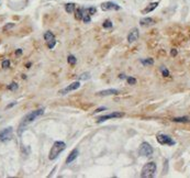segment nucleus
<instances>
[{
    "instance_id": "obj_11",
    "label": "nucleus",
    "mask_w": 190,
    "mask_h": 178,
    "mask_svg": "<svg viewBox=\"0 0 190 178\" xmlns=\"http://www.w3.org/2000/svg\"><path fill=\"white\" fill-rule=\"evenodd\" d=\"M79 87H80V84H79V81H75V83L70 84L69 86H67L66 88L64 89V90H62V94H63V95H65V94H67V92H69V91H74V90L78 89Z\"/></svg>"
},
{
    "instance_id": "obj_32",
    "label": "nucleus",
    "mask_w": 190,
    "mask_h": 178,
    "mask_svg": "<svg viewBox=\"0 0 190 178\" xmlns=\"http://www.w3.org/2000/svg\"><path fill=\"white\" fill-rule=\"evenodd\" d=\"M15 54H18V55H21V54H22V50H18L17 52H15Z\"/></svg>"
},
{
    "instance_id": "obj_3",
    "label": "nucleus",
    "mask_w": 190,
    "mask_h": 178,
    "mask_svg": "<svg viewBox=\"0 0 190 178\" xmlns=\"http://www.w3.org/2000/svg\"><path fill=\"white\" fill-rule=\"evenodd\" d=\"M156 173V164L154 162H150V163L145 164L143 168H142L141 177L143 178H151L154 177Z\"/></svg>"
},
{
    "instance_id": "obj_17",
    "label": "nucleus",
    "mask_w": 190,
    "mask_h": 178,
    "mask_svg": "<svg viewBox=\"0 0 190 178\" xmlns=\"http://www.w3.org/2000/svg\"><path fill=\"white\" fill-rule=\"evenodd\" d=\"M75 3L73 2H69V3H66L65 5V10H66V12H68V13H73V12L75 11Z\"/></svg>"
},
{
    "instance_id": "obj_8",
    "label": "nucleus",
    "mask_w": 190,
    "mask_h": 178,
    "mask_svg": "<svg viewBox=\"0 0 190 178\" xmlns=\"http://www.w3.org/2000/svg\"><path fill=\"white\" fill-rule=\"evenodd\" d=\"M123 113L122 112H113V113H110V115H101L97 119V122L98 123H101V122H104V121L109 120V119H114V118H122L123 117Z\"/></svg>"
},
{
    "instance_id": "obj_9",
    "label": "nucleus",
    "mask_w": 190,
    "mask_h": 178,
    "mask_svg": "<svg viewBox=\"0 0 190 178\" xmlns=\"http://www.w3.org/2000/svg\"><path fill=\"white\" fill-rule=\"evenodd\" d=\"M101 9L103 11H110V10H120L121 7L115 2H112V1H107V2H103L101 5Z\"/></svg>"
},
{
    "instance_id": "obj_25",
    "label": "nucleus",
    "mask_w": 190,
    "mask_h": 178,
    "mask_svg": "<svg viewBox=\"0 0 190 178\" xmlns=\"http://www.w3.org/2000/svg\"><path fill=\"white\" fill-rule=\"evenodd\" d=\"M18 88V84L17 83H11L10 85L8 86V89L9 90H15V89Z\"/></svg>"
},
{
    "instance_id": "obj_27",
    "label": "nucleus",
    "mask_w": 190,
    "mask_h": 178,
    "mask_svg": "<svg viewBox=\"0 0 190 178\" xmlns=\"http://www.w3.org/2000/svg\"><path fill=\"white\" fill-rule=\"evenodd\" d=\"M13 26H15V23H8V24H6V26H3V31H7V30L11 29Z\"/></svg>"
},
{
    "instance_id": "obj_14",
    "label": "nucleus",
    "mask_w": 190,
    "mask_h": 178,
    "mask_svg": "<svg viewBox=\"0 0 190 178\" xmlns=\"http://www.w3.org/2000/svg\"><path fill=\"white\" fill-rule=\"evenodd\" d=\"M157 6H158V2H152V3H150V5H148V6H147L142 12H143L144 15H146V13H148V12H152L153 10H155V9L157 8Z\"/></svg>"
},
{
    "instance_id": "obj_26",
    "label": "nucleus",
    "mask_w": 190,
    "mask_h": 178,
    "mask_svg": "<svg viewBox=\"0 0 190 178\" xmlns=\"http://www.w3.org/2000/svg\"><path fill=\"white\" fill-rule=\"evenodd\" d=\"M10 66V60H5L2 62V68H8Z\"/></svg>"
},
{
    "instance_id": "obj_7",
    "label": "nucleus",
    "mask_w": 190,
    "mask_h": 178,
    "mask_svg": "<svg viewBox=\"0 0 190 178\" xmlns=\"http://www.w3.org/2000/svg\"><path fill=\"white\" fill-rule=\"evenodd\" d=\"M44 40L46 41V44H47V47L49 49L52 50L53 47L55 46V44H56V41H55V36L54 34H53L52 32H45L44 33Z\"/></svg>"
},
{
    "instance_id": "obj_24",
    "label": "nucleus",
    "mask_w": 190,
    "mask_h": 178,
    "mask_svg": "<svg viewBox=\"0 0 190 178\" xmlns=\"http://www.w3.org/2000/svg\"><path fill=\"white\" fill-rule=\"evenodd\" d=\"M87 11H88V13H89L90 15H95L96 11H97V9L95 8V7H90V8H87Z\"/></svg>"
},
{
    "instance_id": "obj_4",
    "label": "nucleus",
    "mask_w": 190,
    "mask_h": 178,
    "mask_svg": "<svg viewBox=\"0 0 190 178\" xmlns=\"http://www.w3.org/2000/svg\"><path fill=\"white\" fill-rule=\"evenodd\" d=\"M153 152H154V149H153L152 145H151L150 143H147V142H143V143L141 144V146H140V149H138L140 155L145 156V157L152 156Z\"/></svg>"
},
{
    "instance_id": "obj_22",
    "label": "nucleus",
    "mask_w": 190,
    "mask_h": 178,
    "mask_svg": "<svg viewBox=\"0 0 190 178\" xmlns=\"http://www.w3.org/2000/svg\"><path fill=\"white\" fill-rule=\"evenodd\" d=\"M112 22H111V21L110 20H106L103 22V28L104 29H110V28H112Z\"/></svg>"
},
{
    "instance_id": "obj_18",
    "label": "nucleus",
    "mask_w": 190,
    "mask_h": 178,
    "mask_svg": "<svg viewBox=\"0 0 190 178\" xmlns=\"http://www.w3.org/2000/svg\"><path fill=\"white\" fill-rule=\"evenodd\" d=\"M174 122H180V123H186V122H189V118L188 117H182V118H174Z\"/></svg>"
},
{
    "instance_id": "obj_1",
    "label": "nucleus",
    "mask_w": 190,
    "mask_h": 178,
    "mask_svg": "<svg viewBox=\"0 0 190 178\" xmlns=\"http://www.w3.org/2000/svg\"><path fill=\"white\" fill-rule=\"evenodd\" d=\"M44 113V109L43 108H41V109H38V110H34V111H31L30 113H28V115L23 118V120L21 121L20 123V126H19V132H22V130L24 126H26L28 124H30L31 122H33V121L35 120L36 118H39V117H41V115Z\"/></svg>"
},
{
    "instance_id": "obj_5",
    "label": "nucleus",
    "mask_w": 190,
    "mask_h": 178,
    "mask_svg": "<svg viewBox=\"0 0 190 178\" xmlns=\"http://www.w3.org/2000/svg\"><path fill=\"white\" fill-rule=\"evenodd\" d=\"M156 139H157V142L159 144H161V145H170V146L175 145V141H174L173 139L170 138L169 135L164 134V133H158Z\"/></svg>"
},
{
    "instance_id": "obj_30",
    "label": "nucleus",
    "mask_w": 190,
    "mask_h": 178,
    "mask_svg": "<svg viewBox=\"0 0 190 178\" xmlns=\"http://www.w3.org/2000/svg\"><path fill=\"white\" fill-rule=\"evenodd\" d=\"M170 54H171V56H176V55H177V50H171V53H170Z\"/></svg>"
},
{
    "instance_id": "obj_20",
    "label": "nucleus",
    "mask_w": 190,
    "mask_h": 178,
    "mask_svg": "<svg viewBox=\"0 0 190 178\" xmlns=\"http://www.w3.org/2000/svg\"><path fill=\"white\" fill-rule=\"evenodd\" d=\"M141 63L146 66V65H153L154 60H153V58H146V60H141Z\"/></svg>"
},
{
    "instance_id": "obj_16",
    "label": "nucleus",
    "mask_w": 190,
    "mask_h": 178,
    "mask_svg": "<svg viewBox=\"0 0 190 178\" xmlns=\"http://www.w3.org/2000/svg\"><path fill=\"white\" fill-rule=\"evenodd\" d=\"M75 17L77 20H83V17H84V8H78L75 10Z\"/></svg>"
},
{
    "instance_id": "obj_13",
    "label": "nucleus",
    "mask_w": 190,
    "mask_h": 178,
    "mask_svg": "<svg viewBox=\"0 0 190 178\" xmlns=\"http://www.w3.org/2000/svg\"><path fill=\"white\" fill-rule=\"evenodd\" d=\"M78 154H79V152H78V149H73L72 151V153L69 154V156L67 157V159H66V164H70V163H73V162L75 161L76 158L78 157Z\"/></svg>"
},
{
    "instance_id": "obj_23",
    "label": "nucleus",
    "mask_w": 190,
    "mask_h": 178,
    "mask_svg": "<svg viewBox=\"0 0 190 178\" xmlns=\"http://www.w3.org/2000/svg\"><path fill=\"white\" fill-rule=\"evenodd\" d=\"M127 81L130 85H135L136 84V79L134 77H127Z\"/></svg>"
},
{
    "instance_id": "obj_28",
    "label": "nucleus",
    "mask_w": 190,
    "mask_h": 178,
    "mask_svg": "<svg viewBox=\"0 0 190 178\" xmlns=\"http://www.w3.org/2000/svg\"><path fill=\"white\" fill-rule=\"evenodd\" d=\"M79 79H88V78H90V76H89V74L88 73H85V74H83V75H80L79 76Z\"/></svg>"
},
{
    "instance_id": "obj_21",
    "label": "nucleus",
    "mask_w": 190,
    "mask_h": 178,
    "mask_svg": "<svg viewBox=\"0 0 190 178\" xmlns=\"http://www.w3.org/2000/svg\"><path fill=\"white\" fill-rule=\"evenodd\" d=\"M161 74H163V76H164V77H169V76H170L169 70H168L167 68H165L164 66L161 67Z\"/></svg>"
},
{
    "instance_id": "obj_6",
    "label": "nucleus",
    "mask_w": 190,
    "mask_h": 178,
    "mask_svg": "<svg viewBox=\"0 0 190 178\" xmlns=\"http://www.w3.org/2000/svg\"><path fill=\"white\" fill-rule=\"evenodd\" d=\"M12 135H13V129H12L11 126L1 130L0 131V142L10 141L12 139Z\"/></svg>"
},
{
    "instance_id": "obj_19",
    "label": "nucleus",
    "mask_w": 190,
    "mask_h": 178,
    "mask_svg": "<svg viewBox=\"0 0 190 178\" xmlns=\"http://www.w3.org/2000/svg\"><path fill=\"white\" fill-rule=\"evenodd\" d=\"M67 60H68V63L70 65H75L76 62H77V58L74 56V55H68V57H67Z\"/></svg>"
},
{
    "instance_id": "obj_12",
    "label": "nucleus",
    "mask_w": 190,
    "mask_h": 178,
    "mask_svg": "<svg viewBox=\"0 0 190 178\" xmlns=\"http://www.w3.org/2000/svg\"><path fill=\"white\" fill-rule=\"evenodd\" d=\"M119 90L114 88H110V89H106V90H101V91L97 92L98 96H111V95H118Z\"/></svg>"
},
{
    "instance_id": "obj_15",
    "label": "nucleus",
    "mask_w": 190,
    "mask_h": 178,
    "mask_svg": "<svg viewBox=\"0 0 190 178\" xmlns=\"http://www.w3.org/2000/svg\"><path fill=\"white\" fill-rule=\"evenodd\" d=\"M140 23H141V26H153V24L155 23V21L153 20L152 18H144V19H142V20L140 21Z\"/></svg>"
},
{
    "instance_id": "obj_33",
    "label": "nucleus",
    "mask_w": 190,
    "mask_h": 178,
    "mask_svg": "<svg viewBox=\"0 0 190 178\" xmlns=\"http://www.w3.org/2000/svg\"><path fill=\"white\" fill-rule=\"evenodd\" d=\"M15 104H17V102H12V104H9V106L7 107V108H11V107H13Z\"/></svg>"
},
{
    "instance_id": "obj_2",
    "label": "nucleus",
    "mask_w": 190,
    "mask_h": 178,
    "mask_svg": "<svg viewBox=\"0 0 190 178\" xmlns=\"http://www.w3.org/2000/svg\"><path fill=\"white\" fill-rule=\"evenodd\" d=\"M65 149H66V144H65V142H63V141L54 142L52 149H51V151H49V158L51 159V161L56 159V158L58 157V155H59V154H61V153L63 152Z\"/></svg>"
},
{
    "instance_id": "obj_10",
    "label": "nucleus",
    "mask_w": 190,
    "mask_h": 178,
    "mask_svg": "<svg viewBox=\"0 0 190 178\" xmlns=\"http://www.w3.org/2000/svg\"><path fill=\"white\" fill-rule=\"evenodd\" d=\"M137 39H138V30L136 28H133L130 31L129 35H127V42L129 43H134L135 41H137Z\"/></svg>"
},
{
    "instance_id": "obj_29",
    "label": "nucleus",
    "mask_w": 190,
    "mask_h": 178,
    "mask_svg": "<svg viewBox=\"0 0 190 178\" xmlns=\"http://www.w3.org/2000/svg\"><path fill=\"white\" fill-rule=\"evenodd\" d=\"M103 110H107V107H100V108H98V109H96V113H97V112L103 111Z\"/></svg>"
},
{
    "instance_id": "obj_31",
    "label": "nucleus",
    "mask_w": 190,
    "mask_h": 178,
    "mask_svg": "<svg viewBox=\"0 0 190 178\" xmlns=\"http://www.w3.org/2000/svg\"><path fill=\"white\" fill-rule=\"evenodd\" d=\"M119 78H120V79H124V78H127V76H125L124 74H121L120 76H119Z\"/></svg>"
}]
</instances>
